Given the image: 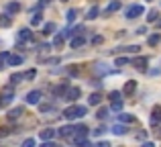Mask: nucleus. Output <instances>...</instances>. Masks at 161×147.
<instances>
[{
	"mask_svg": "<svg viewBox=\"0 0 161 147\" xmlns=\"http://www.w3.org/2000/svg\"><path fill=\"white\" fill-rule=\"evenodd\" d=\"M104 133H106V127H98V129L94 131V135H96V137H100V135H104Z\"/></svg>",
	"mask_w": 161,
	"mask_h": 147,
	"instance_id": "nucleus-40",
	"label": "nucleus"
},
{
	"mask_svg": "<svg viewBox=\"0 0 161 147\" xmlns=\"http://www.w3.org/2000/svg\"><path fill=\"white\" fill-rule=\"evenodd\" d=\"M23 115H25V106H14V108L8 110V121H16V119H20Z\"/></svg>",
	"mask_w": 161,
	"mask_h": 147,
	"instance_id": "nucleus-6",
	"label": "nucleus"
},
{
	"mask_svg": "<svg viewBox=\"0 0 161 147\" xmlns=\"http://www.w3.org/2000/svg\"><path fill=\"white\" fill-rule=\"evenodd\" d=\"M43 23V14H39V12H37V14H33V19H31V25L33 27H37V25H41Z\"/></svg>",
	"mask_w": 161,
	"mask_h": 147,
	"instance_id": "nucleus-25",
	"label": "nucleus"
},
{
	"mask_svg": "<svg viewBox=\"0 0 161 147\" xmlns=\"http://www.w3.org/2000/svg\"><path fill=\"white\" fill-rule=\"evenodd\" d=\"M98 14H100V8H98V6H92L90 10H88L86 19H88V20H94V19H96V16H98Z\"/></svg>",
	"mask_w": 161,
	"mask_h": 147,
	"instance_id": "nucleus-19",
	"label": "nucleus"
},
{
	"mask_svg": "<svg viewBox=\"0 0 161 147\" xmlns=\"http://www.w3.org/2000/svg\"><path fill=\"white\" fill-rule=\"evenodd\" d=\"M23 80H25L23 72H16V74H12V76H10V86H12V84H20Z\"/></svg>",
	"mask_w": 161,
	"mask_h": 147,
	"instance_id": "nucleus-20",
	"label": "nucleus"
},
{
	"mask_svg": "<svg viewBox=\"0 0 161 147\" xmlns=\"http://www.w3.org/2000/svg\"><path fill=\"white\" fill-rule=\"evenodd\" d=\"M14 98V88L8 84V86H4V88H0V100H2L4 104L6 102H10V100Z\"/></svg>",
	"mask_w": 161,
	"mask_h": 147,
	"instance_id": "nucleus-3",
	"label": "nucleus"
},
{
	"mask_svg": "<svg viewBox=\"0 0 161 147\" xmlns=\"http://www.w3.org/2000/svg\"><path fill=\"white\" fill-rule=\"evenodd\" d=\"M39 137H41L43 141H51L53 137H55V131H53V129H43V131L39 133Z\"/></svg>",
	"mask_w": 161,
	"mask_h": 147,
	"instance_id": "nucleus-12",
	"label": "nucleus"
},
{
	"mask_svg": "<svg viewBox=\"0 0 161 147\" xmlns=\"http://www.w3.org/2000/svg\"><path fill=\"white\" fill-rule=\"evenodd\" d=\"M63 116H65L67 121L82 119V116H86V106H67L65 110H63Z\"/></svg>",
	"mask_w": 161,
	"mask_h": 147,
	"instance_id": "nucleus-1",
	"label": "nucleus"
},
{
	"mask_svg": "<svg viewBox=\"0 0 161 147\" xmlns=\"http://www.w3.org/2000/svg\"><path fill=\"white\" fill-rule=\"evenodd\" d=\"M112 133H114V135H125V133H126V127H125V125H114V127H112Z\"/></svg>",
	"mask_w": 161,
	"mask_h": 147,
	"instance_id": "nucleus-23",
	"label": "nucleus"
},
{
	"mask_svg": "<svg viewBox=\"0 0 161 147\" xmlns=\"http://www.w3.org/2000/svg\"><path fill=\"white\" fill-rule=\"evenodd\" d=\"M8 55H10V53H6V51L0 53V70H2V68H4V64L8 61Z\"/></svg>",
	"mask_w": 161,
	"mask_h": 147,
	"instance_id": "nucleus-31",
	"label": "nucleus"
},
{
	"mask_svg": "<svg viewBox=\"0 0 161 147\" xmlns=\"http://www.w3.org/2000/svg\"><path fill=\"white\" fill-rule=\"evenodd\" d=\"M157 14H159L157 10H151L149 16H147V20H149V23H155V20H157Z\"/></svg>",
	"mask_w": 161,
	"mask_h": 147,
	"instance_id": "nucleus-37",
	"label": "nucleus"
},
{
	"mask_svg": "<svg viewBox=\"0 0 161 147\" xmlns=\"http://www.w3.org/2000/svg\"><path fill=\"white\" fill-rule=\"evenodd\" d=\"M55 31V23H47V25H43V33L45 35H49V33H53Z\"/></svg>",
	"mask_w": 161,
	"mask_h": 147,
	"instance_id": "nucleus-27",
	"label": "nucleus"
},
{
	"mask_svg": "<svg viewBox=\"0 0 161 147\" xmlns=\"http://www.w3.org/2000/svg\"><path fill=\"white\" fill-rule=\"evenodd\" d=\"M25 102H27V104H39V102H41V92H39V90L27 92V96H25Z\"/></svg>",
	"mask_w": 161,
	"mask_h": 147,
	"instance_id": "nucleus-5",
	"label": "nucleus"
},
{
	"mask_svg": "<svg viewBox=\"0 0 161 147\" xmlns=\"http://www.w3.org/2000/svg\"><path fill=\"white\" fill-rule=\"evenodd\" d=\"M139 45H129V47H125V51H129V53H139Z\"/></svg>",
	"mask_w": 161,
	"mask_h": 147,
	"instance_id": "nucleus-39",
	"label": "nucleus"
},
{
	"mask_svg": "<svg viewBox=\"0 0 161 147\" xmlns=\"http://www.w3.org/2000/svg\"><path fill=\"white\" fill-rule=\"evenodd\" d=\"M61 2H67V0H61Z\"/></svg>",
	"mask_w": 161,
	"mask_h": 147,
	"instance_id": "nucleus-50",
	"label": "nucleus"
},
{
	"mask_svg": "<svg viewBox=\"0 0 161 147\" xmlns=\"http://www.w3.org/2000/svg\"><path fill=\"white\" fill-rule=\"evenodd\" d=\"M67 88H69L67 86V80H63V84H59V86L53 88V96H63L67 92Z\"/></svg>",
	"mask_w": 161,
	"mask_h": 147,
	"instance_id": "nucleus-9",
	"label": "nucleus"
},
{
	"mask_svg": "<svg viewBox=\"0 0 161 147\" xmlns=\"http://www.w3.org/2000/svg\"><path fill=\"white\" fill-rule=\"evenodd\" d=\"M33 39V31L31 29H20L19 31V41L23 43V41H31Z\"/></svg>",
	"mask_w": 161,
	"mask_h": 147,
	"instance_id": "nucleus-8",
	"label": "nucleus"
},
{
	"mask_svg": "<svg viewBox=\"0 0 161 147\" xmlns=\"http://www.w3.org/2000/svg\"><path fill=\"white\" fill-rule=\"evenodd\" d=\"M108 98H110V102H120V100H122V92H118V90H112V92H110V96H108Z\"/></svg>",
	"mask_w": 161,
	"mask_h": 147,
	"instance_id": "nucleus-21",
	"label": "nucleus"
},
{
	"mask_svg": "<svg viewBox=\"0 0 161 147\" xmlns=\"http://www.w3.org/2000/svg\"><path fill=\"white\" fill-rule=\"evenodd\" d=\"M75 14H78V10H75V8H69V10H67V14H65V20H67V23H74V20H75Z\"/></svg>",
	"mask_w": 161,
	"mask_h": 147,
	"instance_id": "nucleus-24",
	"label": "nucleus"
},
{
	"mask_svg": "<svg viewBox=\"0 0 161 147\" xmlns=\"http://www.w3.org/2000/svg\"><path fill=\"white\" fill-rule=\"evenodd\" d=\"M155 135H157V137H161V129H157V131H155Z\"/></svg>",
	"mask_w": 161,
	"mask_h": 147,
	"instance_id": "nucleus-48",
	"label": "nucleus"
},
{
	"mask_svg": "<svg viewBox=\"0 0 161 147\" xmlns=\"http://www.w3.org/2000/svg\"><path fill=\"white\" fill-rule=\"evenodd\" d=\"M6 64H8V65H20V64H23V57H20V55H12V53H10Z\"/></svg>",
	"mask_w": 161,
	"mask_h": 147,
	"instance_id": "nucleus-17",
	"label": "nucleus"
},
{
	"mask_svg": "<svg viewBox=\"0 0 161 147\" xmlns=\"http://www.w3.org/2000/svg\"><path fill=\"white\" fill-rule=\"evenodd\" d=\"M88 102H90L92 106H98V104L102 102V96H100L98 92H92V94H90V98H88Z\"/></svg>",
	"mask_w": 161,
	"mask_h": 147,
	"instance_id": "nucleus-15",
	"label": "nucleus"
},
{
	"mask_svg": "<svg viewBox=\"0 0 161 147\" xmlns=\"http://www.w3.org/2000/svg\"><path fill=\"white\" fill-rule=\"evenodd\" d=\"M10 25H12V16H6V14L0 16V27H2V29L10 27Z\"/></svg>",
	"mask_w": 161,
	"mask_h": 147,
	"instance_id": "nucleus-22",
	"label": "nucleus"
},
{
	"mask_svg": "<svg viewBox=\"0 0 161 147\" xmlns=\"http://www.w3.org/2000/svg\"><path fill=\"white\" fill-rule=\"evenodd\" d=\"M47 2H49V0H39V6H45Z\"/></svg>",
	"mask_w": 161,
	"mask_h": 147,
	"instance_id": "nucleus-47",
	"label": "nucleus"
},
{
	"mask_svg": "<svg viewBox=\"0 0 161 147\" xmlns=\"http://www.w3.org/2000/svg\"><path fill=\"white\" fill-rule=\"evenodd\" d=\"M63 41H65V39H63L61 35H57V37L53 39V47H61V45H63Z\"/></svg>",
	"mask_w": 161,
	"mask_h": 147,
	"instance_id": "nucleus-34",
	"label": "nucleus"
},
{
	"mask_svg": "<svg viewBox=\"0 0 161 147\" xmlns=\"http://www.w3.org/2000/svg\"><path fill=\"white\" fill-rule=\"evenodd\" d=\"M137 33H139V35H143V33H147V29H145V27H139Z\"/></svg>",
	"mask_w": 161,
	"mask_h": 147,
	"instance_id": "nucleus-46",
	"label": "nucleus"
},
{
	"mask_svg": "<svg viewBox=\"0 0 161 147\" xmlns=\"http://www.w3.org/2000/svg\"><path fill=\"white\" fill-rule=\"evenodd\" d=\"M159 41H161V35H151L149 37V45H151V47H155Z\"/></svg>",
	"mask_w": 161,
	"mask_h": 147,
	"instance_id": "nucleus-30",
	"label": "nucleus"
},
{
	"mask_svg": "<svg viewBox=\"0 0 161 147\" xmlns=\"http://www.w3.org/2000/svg\"><path fill=\"white\" fill-rule=\"evenodd\" d=\"M20 147H35V139H33V137H29V139H25L23 141V145Z\"/></svg>",
	"mask_w": 161,
	"mask_h": 147,
	"instance_id": "nucleus-35",
	"label": "nucleus"
},
{
	"mask_svg": "<svg viewBox=\"0 0 161 147\" xmlns=\"http://www.w3.org/2000/svg\"><path fill=\"white\" fill-rule=\"evenodd\" d=\"M135 90H137V82H135V80H129V82L125 84V90L122 92H125L126 96H130V94H135Z\"/></svg>",
	"mask_w": 161,
	"mask_h": 147,
	"instance_id": "nucleus-10",
	"label": "nucleus"
},
{
	"mask_svg": "<svg viewBox=\"0 0 161 147\" xmlns=\"http://www.w3.org/2000/svg\"><path fill=\"white\" fill-rule=\"evenodd\" d=\"M126 64H130V59L129 57H116V59H114V65H126Z\"/></svg>",
	"mask_w": 161,
	"mask_h": 147,
	"instance_id": "nucleus-26",
	"label": "nucleus"
},
{
	"mask_svg": "<svg viewBox=\"0 0 161 147\" xmlns=\"http://www.w3.org/2000/svg\"><path fill=\"white\" fill-rule=\"evenodd\" d=\"M141 147H155V143H151V141H145V143H143Z\"/></svg>",
	"mask_w": 161,
	"mask_h": 147,
	"instance_id": "nucleus-45",
	"label": "nucleus"
},
{
	"mask_svg": "<svg viewBox=\"0 0 161 147\" xmlns=\"http://www.w3.org/2000/svg\"><path fill=\"white\" fill-rule=\"evenodd\" d=\"M19 10H20V4H19V2H8V4H6V16L16 14Z\"/></svg>",
	"mask_w": 161,
	"mask_h": 147,
	"instance_id": "nucleus-11",
	"label": "nucleus"
},
{
	"mask_svg": "<svg viewBox=\"0 0 161 147\" xmlns=\"http://www.w3.org/2000/svg\"><path fill=\"white\" fill-rule=\"evenodd\" d=\"M80 94H82V90H80L78 86H74V88H67V92L63 94V98H65L67 102H74V100L80 98Z\"/></svg>",
	"mask_w": 161,
	"mask_h": 147,
	"instance_id": "nucleus-4",
	"label": "nucleus"
},
{
	"mask_svg": "<svg viewBox=\"0 0 161 147\" xmlns=\"http://www.w3.org/2000/svg\"><path fill=\"white\" fill-rule=\"evenodd\" d=\"M110 110L120 112V110H122V100H120V102H110Z\"/></svg>",
	"mask_w": 161,
	"mask_h": 147,
	"instance_id": "nucleus-28",
	"label": "nucleus"
},
{
	"mask_svg": "<svg viewBox=\"0 0 161 147\" xmlns=\"http://www.w3.org/2000/svg\"><path fill=\"white\" fill-rule=\"evenodd\" d=\"M102 43H104L102 35H94V37H92V45H102Z\"/></svg>",
	"mask_w": 161,
	"mask_h": 147,
	"instance_id": "nucleus-32",
	"label": "nucleus"
},
{
	"mask_svg": "<svg viewBox=\"0 0 161 147\" xmlns=\"http://www.w3.org/2000/svg\"><path fill=\"white\" fill-rule=\"evenodd\" d=\"M78 147H94L90 143V141H82V143H78Z\"/></svg>",
	"mask_w": 161,
	"mask_h": 147,
	"instance_id": "nucleus-44",
	"label": "nucleus"
},
{
	"mask_svg": "<svg viewBox=\"0 0 161 147\" xmlns=\"http://www.w3.org/2000/svg\"><path fill=\"white\" fill-rule=\"evenodd\" d=\"M116 10H120V2H118V0H112V2L106 6V14H110V12H116Z\"/></svg>",
	"mask_w": 161,
	"mask_h": 147,
	"instance_id": "nucleus-18",
	"label": "nucleus"
},
{
	"mask_svg": "<svg viewBox=\"0 0 161 147\" xmlns=\"http://www.w3.org/2000/svg\"><path fill=\"white\" fill-rule=\"evenodd\" d=\"M135 116L133 115H120V123H135Z\"/></svg>",
	"mask_w": 161,
	"mask_h": 147,
	"instance_id": "nucleus-29",
	"label": "nucleus"
},
{
	"mask_svg": "<svg viewBox=\"0 0 161 147\" xmlns=\"http://www.w3.org/2000/svg\"><path fill=\"white\" fill-rule=\"evenodd\" d=\"M84 43H86V39H84L82 35H75L74 39H71V43H69V45H71V49H78V47H82Z\"/></svg>",
	"mask_w": 161,
	"mask_h": 147,
	"instance_id": "nucleus-14",
	"label": "nucleus"
},
{
	"mask_svg": "<svg viewBox=\"0 0 161 147\" xmlns=\"http://www.w3.org/2000/svg\"><path fill=\"white\" fill-rule=\"evenodd\" d=\"M96 116H98L100 121H102V119H106V116H108V108H100V110H98V115H96Z\"/></svg>",
	"mask_w": 161,
	"mask_h": 147,
	"instance_id": "nucleus-38",
	"label": "nucleus"
},
{
	"mask_svg": "<svg viewBox=\"0 0 161 147\" xmlns=\"http://www.w3.org/2000/svg\"><path fill=\"white\" fill-rule=\"evenodd\" d=\"M133 64H135V68H137V70L145 72V70H147V64H149V59H147V57H137V59H133Z\"/></svg>",
	"mask_w": 161,
	"mask_h": 147,
	"instance_id": "nucleus-7",
	"label": "nucleus"
},
{
	"mask_svg": "<svg viewBox=\"0 0 161 147\" xmlns=\"http://www.w3.org/2000/svg\"><path fill=\"white\" fill-rule=\"evenodd\" d=\"M8 135H10V131L6 127H0V137H8Z\"/></svg>",
	"mask_w": 161,
	"mask_h": 147,
	"instance_id": "nucleus-41",
	"label": "nucleus"
},
{
	"mask_svg": "<svg viewBox=\"0 0 161 147\" xmlns=\"http://www.w3.org/2000/svg\"><path fill=\"white\" fill-rule=\"evenodd\" d=\"M39 110L41 112H51L53 110V104H39Z\"/></svg>",
	"mask_w": 161,
	"mask_h": 147,
	"instance_id": "nucleus-33",
	"label": "nucleus"
},
{
	"mask_svg": "<svg viewBox=\"0 0 161 147\" xmlns=\"http://www.w3.org/2000/svg\"><path fill=\"white\" fill-rule=\"evenodd\" d=\"M41 147H57L53 143V141H43V143H41Z\"/></svg>",
	"mask_w": 161,
	"mask_h": 147,
	"instance_id": "nucleus-42",
	"label": "nucleus"
},
{
	"mask_svg": "<svg viewBox=\"0 0 161 147\" xmlns=\"http://www.w3.org/2000/svg\"><path fill=\"white\" fill-rule=\"evenodd\" d=\"M143 12H145V8L141 4H133V6H129L125 10V16L126 19H137V16H143Z\"/></svg>",
	"mask_w": 161,
	"mask_h": 147,
	"instance_id": "nucleus-2",
	"label": "nucleus"
},
{
	"mask_svg": "<svg viewBox=\"0 0 161 147\" xmlns=\"http://www.w3.org/2000/svg\"><path fill=\"white\" fill-rule=\"evenodd\" d=\"M151 123H153V125L161 123V106H155V108H153V116H151Z\"/></svg>",
	"mask_w": 161,
	"mask_h": 147,
	"instance_id": "nucleus-16",
	"label": "nucleus"
},
{
	"mask_svg": "<svg viewBox=\"0 0 161 147\" xmlns=\"http://www.w3.org/2000/svg\"><path fill=\"white\" fill-rule=\"evenodd\" d=\"M157 29H161V20H157Z\"/></svg>",
	"mask_w": 161,
	"mask_h": 147,
	"instance_id": "nucleus-49",
	"label": "nucleus"
},
{
	"mask_svg": "<svg viewBox=\"0 0 161 147\" xmlns=\"http://www.w3.org/2000/svg\"><path fill=\"white\" fill-rule=\"evenodd\" d=\"M94 147H110V143H108V141H98Z\"/></svg>",
	"mask_w": 161,
	"mask_h": 147,
	"instance_id": "nucleus-43",
	"label": "nucleus"
},
{
	"mask_svg": "<svg viewBox=\"0 0 161 147\" xmlns=\"http://www.w3.org/2000/svg\"><path fill=\"white\" fill-rule=\"evenodd\" d=\"M23 76H25V80H33L37 76V72L35 70H29V72H23Z\"/></svg>",
	"mask_w": 161,
	"mask_h": 147,
	"instance_id": "nucleus-36",
	"label": "nucleus"
},
{
	"mask_svg": "<svg viewBox=\"0 0 161 147\" xmlns=\"http://www.w3.org/2000/svg\"><path fill=\"white\" fill-rule=\"evenodd\" d=\"M57 133L63 137V139H69V137H74V127H61Z\"/></svg>",
	"mask_w": 161,
	"mask_h": 147,
	"instance_id": "nucleus-13",
	"label": "nucleus"
}]
</instances>
